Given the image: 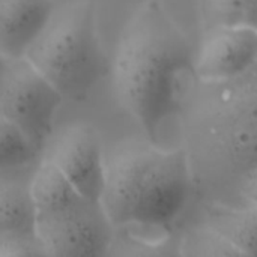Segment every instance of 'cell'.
<instances>
[{
    "label": "cell",
    "mask_w": 257,
    "mask_h": 257,
    "mask_svg": "<svg viewBox=\"0 0 257 257\" xmlns=\"http://www.w3.org/2000/svg\"><path fill=\"white\" fill-rule=\"evenodd\" d=\"M113 229L101 202L83 196L35 212V235L45 256H104L111 245Z\"/></svg>",
    "instance_id": "8992f818"
},
{
    "label": "cell",
    "mask_w": 257,
    "mask_h": 257,
    "mask_svg": "<svg viewBox=\"0 0 257 257\" xmlns=\"http://www.w3.org/2000/svg\"><path fill=\"white\" fill-rule=\"evenodd\" d=\"M179 116L194 191L205 203L236 205L241 181L257 169V59L227 80L194 77Z\"/></svg>",
    "instance_id": "6da1fadb"
},
{
    "label": "cell",
    "mask_w": 257,
    "mask_h": 257,
    "mask_svg": "<svg viewBox=\"0 0 257 257\" xmlns=\"http://www.w3.org/2000/svg\"><path fill=\"white\" fill-rule=\"evenodd\" d=\"M63 101L27 59H6L0 71V116L17 125L39 151L53 136Z\"/></svg>",
    "instance_id": "5b68a950"
},
{
    "label": "cell",
    "mask_w": 257,
    "mask_h": 257,
    "mask_svg": "<svg viewBox=\"0 0 257 257\" xmlns=\"http://www.w3.org/2000/svg\"><path fill=\"white\" fill-rule=\"evenodd\" d=\"M206 29L247 26L257 29V0H200Z\"/></svg>",
    "instance_id": "4fadbf2b"
},
{
    "label": "cell",
    "mask_w": 257,
    "mask_h": 257,
    "mask_svg": "<svg viewBox=\"0 0 257 257\" xmlns=\"http://www.w3.org/2000/svg\"><path fill=\"white\" fill-rule=\"evenodd\" d=\"M257 59V29L247 26H217L206 36L194 57V77L220 81L245 71Z\"/></svg>",
    "instance_id": "ba28073f"
},
{
    "label": "cell",
    "mask_w": 257,
    "mask_h": 257,
    "mask_svg": "<svg viewBox=\"0 0 257 257\" xmlns=\"http://www.w3.org/2000/svg\"><path fill=\"white\" fill-rule=\"evenodd\" d=\"M54 8L53 0H0V53L6 59L24 57Z\"/></svg>",
    "instance_id": "9c48e42d"
},
{
    "label": "cell",
    "mask_w": 257,
    "mask_h": 257,
    "mask_svg": "<svg viewBox=\"0 0 257 257\" xmlns=\"http://www.w3.org/2000/svg\"><path fill=\"white\" fill-rule=\"evenodd\" d=\"M205 224L218 233L236 256H257V206L205 203Z\"/></svg>",
    "instance_id": "30bf717a"
},
{
    "label": "cell",
    "mask_w": 257,
    "mask_h": 257,
    "mask_svg": "<svg viewBox=\"0 0 257 257\" xmlns=\"http://www.w3.org/2000/svg\"><path fill=\"white\" fill-rule=\"evenodd\" d=\"M44 158L54 164L83 197L101 202L105 158L93 126L83 122L65 126L50 143Z\"/></svg>",
    "instance_id": "52a82bcc"
},
{
    "label": "cell",
    "mask_w": 257,
    "mask_h": 257,
    "mask_svg": "<svg viewBox=\"0 0 257 257\" xmlns=\"http://www.w3.org/2000/svg\"><path fill=\"white\" fill-rule=\"evenodd\" d=\"M39 152L17 125L0 116V173L27 169L36 161Z\"/></svg>",
    "instance_id": "7c38bea8"
},
{
    "label": "cell",
    "mask_w": 257,
    "mask_h": 257,
    "mask_svg": "<svg viewBox=\"0 0 257 257\" xmlns=\"http://www.w3.org/2000/svg\"><path fill=\"white\" fill-rule=\"evenodd\" d=\"M59 92L86 101L108 71L93 0H68L54 8L24 54Z\"/></svg>",
    "instance_id": "277c9868"
},
{
    "label": "cell",
    "mask_w": 257,
    "mask_h": 257,
    "mask_svg": "<svg viewBox=\"0 0 257 257\" xmlns=\"http://www.w3.org/2000/svg\"><path fill=\"white\" fill-rule=\"evenodd\" d=\"M111 74L123 108L146 139L158 143L194 78L191 45L160 0H145L125 23Z\"/></svg>",
    "instance_id": "7a4b0ae2"
},
{
    "label": "cell",
    "mask_w": 257,
    "mask_h": 257,
    "mask_svg": "<svg viewBox=\"0 0 257 257\" xmlns=\"http://www.w3.org/2000/svg\"><path fill=\"white\" fill-rule=\"evenodd\" d=\"M0 256H45L36 235L0 238Z\"/></svg>",
    "instance_id": "5bb4252c"
},
{
    "label": "cell",
    "mask_w": 257,
    "mask_h": 257,
    "mask_svg": "<svg viewBox=\"0 0 257 257\" xmlns=\"http://www.w3.org/2000/svg\"><path fill=\"white\" fill-rule=\"evenodd\" d=\"M193 176L182 149L126 140L105 158L101 205L113 227L169 229L187 206Z\"/></svg>",
    "instance_id": "3957f363"
},
{
    "label": "cell",
    "mask_w": 257,
    "mask_h": 257,
    "mask_svg": "<svg viewBox=\"0 0 257 257\" xmlns=\"http://www.w3.org/2000/svg\"><path fill=\"white\" fill-rule=\"evenodd\" d=\"M236 205L257 206V169L251 170L239 184Z\"/></svg>",
    "instance_id": "9a60e30c"
},
{
    "label": "cell",
    "mask_w": 257,
    "mask_h": 257,
    "mask_svg": "<svg viewBox=\"0 0 257 257\" xmlns=\"http://www.w3.org/2000/svg\"><path fill=\"white\" fill-rule=\"evenodd\" d=\"M5 62H6V57L0 53V71H2V68H3V65H5Z\"/></svg>",
    "instance_id": "2e32d148"
},
{
    "label": "cell",
    "mask_w": 257,
    "mask_h": 257,
    "mask_svg": "<svg viewBox=\"0 0 257 257\" xmlns=\"http://www.w3.org/2000/svg\"><path fill=\"white\" fill-rule=\"evenodd\" d=\"M20 172L0 173V238L35 235L30 178H24Z\"/></svg>",
    "instance_id": "8fae6325"
}]
</instances>
